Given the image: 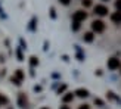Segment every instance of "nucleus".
<instances>
[{
  "label": "nucleus",
  "mask_w": 121,
  "mask_h": 109,
  "mask_svg": "<svg viewBox=\"0 0 121 109\" xmlns=\"http://www.w3.org/2000/svg\"><path fill=\"white\" fill-rule=\"evenodd\" d=\"M92 29L95 33H102L105 29V22L104 21H100V19H96L92 22Z\"/></svg>",
  "instance_id": "nucleus-1"
},
{
  "label": "nucleus",
  "mask_w": 121,
  "mask_h": 109,
  "mask_svg": "<svg viewBox=\"0 0 121 109\" xmlns=\"http://www.w3.org/2000/svg\"><path fill=\"white\" fill-rule=\"evenodd\" d=\"M87 18V13L84 10H77L74 15H72V19L74 21H78V22H83L84 19Z\"/></svg>",
  "instance_id": "nucleus-2"
},
{
  "label": "nucleus",
  "mask_w": 121,
  "mask_h": 109,
  "mask_svg": "<svg viewBox=\"0 0 121 109\" xmlns=\"http://www.w3.org/2000/svg\"><path fill=\"white\" fill-rule=\"evenodd\" d=\"M108 68L112 69V71H115L120 68V59L117 58H111V59H108Z\"/></svg>",
  "instance_id": "nucleus-3"
},
{
  "label": "nucleus",
  "mask_w": 121,
  "mask_h": 109,
  "mask_svg": "<svg viewBox=\"0 0 121 109\" xmlns=\"http://www.w3.org/2000/svg\"><path fill=\"white\" fill-rule=\"evenodd\" d=\"M95 13L99 15V16H105V15H108V8L104 4H98L95 8Z\"/></svg>",
  "instance_id": "nucleus-4"
},
{
  "label": "nucleus",
  "mask_w": 121,
  "mask_h": 109,
  "mask_svg": "<svg viewBox=\"0 0 121 109\" xmlns=\"http://www.w3.org/2000/svg\"><path fill=\"white\" fill-rule=\"evenodd\" d=\"M111 19H112V22H115V24H121V10L114 12V13L111 15Z\"/></svg>",
  "instance_id": "nucleus-5"
},
{
  "label": "nucleus",
  "mask_w": 121,
  "mask_h": 109,
  "mask_svg": "<svg viewBox=\"0 0 121 109\" xmlns=\"http://www.w3.org/2000/svg\"><path fill=\"white\" fill-rule=\"evenodd\" d=\"M75 94L78 96V97H87L89 92H87L86 88H78V90H75Z\"/></svg>",
  "instance_id": "nucleus-6"
},
{
  "label": "nucleus",
  "mask_w": 121,
  "mask_h": 109,
  "mask_svg": "<svg viewBox=\"0 0 121 109\" xmlns=\"http://www.w3.org/2000/svg\"><path fill=\"white\" fill-rule=\"evenodd\" d=\"M18 103H19V106H25L27 105V97H25V94L24 93H19V97H18Z\"/></svg>",
  "instance_id": "nucleus-7"
},
{
  "label": "nucleus",
  "mask_w": 121,
  "mask_h": 109,
  "mask_svg": "<svg viewBox=\"0 0 121 109\" xmlns=\"http://www.w3.org/2000/svg\"><path fill=\"white\" fill-rule=\"evenodd\" d=\"M72 99H74V94H72V93H66V94L64 96V97H62V100L65 102V103H68V102H71Z\"/></svg>",
  "instance_id": "nucleus-8"
},
{
  "label": "nucleus",
  "mask_w": 121,
  "mask_h": 109,
  "mask_svg": "<svg viewBox=\"0 0 121 109\" xmlns=\"http://www.w3.org/2000/svg\"><path fill=\"white\" fill-rule=\"evenodd\" d=\"M83 38H84V41H87V43H90V41H93V34H92V33H86Z\"/></svg>",
  "instance_id": "nucleus-9"
},
{
  "label": "nucleus",
  "mask_w": 121,
  "mask_h": 109,
  "mask_svg": "<svg viewBox=\"0 0 121 109\" xmlns=\"http://www.w3.org/2000/svg\"><path fill=\"white\" fill-rule=\"evenodd\" d=\"M15 78H16V80H19V81H21L22 78H24V74H22V71H21V69H18V71H16V74H15Z\"/></svg>",
  "instance_id": "nucleus-10"
},
{
  "label": "nucleus",
  "mask_w": 121,
  "mask_h": 109,
  "mask_svg": "<svg viewBox=\"0 0 121 109\" xmlns=\"http://www.w3.org/2000/svg\"><path fill=\"white\" fill-rule=\"evenodd\" d=\"M78 28H80V22H78V21H74V24H72V29H74V31H77Z\"/></svg>",
  "instance_id": "nucleus-11"
},
{
  "label": "nucleus",
  "mask_w": 121,
  "mask_h": 109,
  "mask_svg": "<svg viewBox=\"0 0 121 109\" xmlns=\"http://www.w3.org/2000/svg\"><path fill=\"white\" fill-rule=\"evenodd\" d=\"M30 59H31V60H30V62H31V66H35V65H37V63H39V60H37V59H35L34 56H33V58H30Z\"/></svg>",
  "instance_id": "nucleus-12"
},
{
  "label": "nucleus",
  "mask_w": 121,
  "mask_h": 109,
  "mask_svg": "<svg viewBox=\"0 0 121 109\" xmlns=\"http://www.w3.org/2000/svg\"><path fill=\"white\" fill-rule=\"evenodd\" d=\"M90 4H92V0H83V6H84V8H89Z\"/></svg>",
  "instance_id": "nucleus-13"
},
{
  "label": "nucleus",
  "mask_w": 121,
  "mask_h": 109,
  "mask_svg": "<svg viewBox=\"0 0 121 109\" xmlns=\"http://www.w3.org/2000/svg\"><path fill=\"white\" fill-rule=\"evenodd\" d=\"M95 103H96V105H99V106H104V102H102L100 99H95Z\"/></svg>",
  "instance_id": "nucleus-14"
},
{
  "label": "nucleus",
  "mask_w": 121,
  "mask_h": 109,
  "mask_svg": "<svg viewBox=\"0 0 121 109\" xmlns=\"http://www.w3.org/2000/svg\"><path fill=\"white\" fill-rule=\"evenodd\" d=\"M115 8L118 10H121V0H117V2H115Z\"/></svg>",
  "instance_id": "nucleus-15"
},
{
  "label": "nucleus",
  "mask_w": 121,
  "mask_h": 109,
  "mask_svg": "<svg viewBox=\"0 0 121 109\" xmlns=\"http://www.w3.org/2000/svg\"><path fill=\"white\" fill-rule=\"evenodd\" d=\"M59 2L62 3V4H69V2H71V0H59Z\"/></svg>",
  "instance_id": "nucleus-16"
},
{
  "label": "nucleus",
  "mask_w": 121,
  "mask_h": 109,
  "mask_svg": "<svg viewBox=\"0 0 121 109\" xmlns=\"http://www.w3.org/2000/svg\"><path fill=\"white\" fill-rule=\"evenodd\" d=\"M78 109H90V106H89V105H81Z\"/></svg>",
  "instance_id": "nucleus-17"
},
{
  "label": "nucleus",
  "mask_w": 121,
  "mask_h": 109,
  "mask_svg": "<svg viewBox=\"0 0 121 109\" xmlns=\"http://www.w3.org/2000/svg\"><path fill=\"white\" fill-rule=\"evenodd\" d=\"M4 102H6V99L3 97V96H2V94H0V105H2V103H4Z\"/></svg>",
  "instance_id": "nucleus-18"
},
{
  "label": "nucleus",
  "mask_w": 121,
  "mask_h": 109,
  "mask_svg": "<svg viewBox=\"0 0 121 109\" xmlns=\"http://www.w3.org/2000/svg\"><path fill=\"white\" fill-rule=\"evenodd\" d=\"M59 109H69V108H68V106H60Z\"/></svg>",
  "instance_id": "nucleus-19"
},
{
  "label": "nucleus",
  "mask_w": 121,
  "mask_h": 109,
  "mask_svg": "<svg viewBox=\"0 0 121 109\" xmlns=\"http://www.w3.org/2000/svg\"><path fill=\"white\" fill-rule=\"evenodd\" d=\"M102 2H108V0H102Z\"/></svg>",
  "instance_id": "nucleus-20"
},
{
  "label": "nucleus",
  "mask_w": 121,
  "mask_h": 109,
  "mask_svg": "<svg viewBox=\"0 0 121 109\" xmlns=\"http://www.w3.org/2000/svg\"><path fill=\"white\" fill-rule=\"evenodd\" d=\"M41 109H47V108H41Z\"/></svg>",
  "instance_id": "nucleus-21"
}]
</instances>
